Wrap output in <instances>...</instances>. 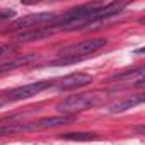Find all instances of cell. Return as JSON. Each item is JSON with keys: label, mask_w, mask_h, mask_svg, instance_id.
<instances>
[{"label": "cell", "mask_w": 145, "mask_h": 145, "mask_svg": "<svg viewBox=\"0 0 145 145\" xmlns=\"http://www.w3.org/2000/svg\"><path fill=\"white\" fill-rule=\"evenodd\" d=\"M108 44L106 38H94V39H84L74 44H68L61 50H58V56L60 60L53 61V65H67V63H74L84 56H89L99 50H103Z\"/></svg>", "instance_id": "obj_1"}, {"label": "cell", "mask_w": 145, "mask_h": 145, "mask_svg": "<svg viewBox=\"0 0 145 145\" xmlns=\"http://www.w3.org/2000/svg\"><path fill=\"white\" fill-rule=\"evenodd\" d=\"M97 4H87V5H80L75 7L65 14H60L58 21L51 26L55 31H75V29H84L94 16V10L97 9Z\"/></svg>", "instance_id": "obj_2"}, {"label": "cell", "mask_w": 145, "mask_h": 145, "mask_svg": "<svg viewBox=\"0 0 145 145\" xmlns=\"http://www.w3.org/2000/svg\"><path fill=\"white\" fill-rule=\"evenodd\" d=\"M103 92H86V94H77V96H70L56 104V111L60 114H77L80 111L91 109L99 106L104 101Z\"/></svg>", "instance_id": "obj_3"}, {"label": "cell", "mask_w": 145, "mask_h": 145, "mask_svg": "<svg viewBox=\"0 0 145 145\" xmlns=\"http://www.w3.org/2000/svg\"><path fill=\"white\" fill-rule=\"evenodd\" d=\"M60 14L56 12H36V14H27L17 21H14L7 31H31L36 27H48L53 26L58 21Z\"/></svg>", "instance_id": "obj_4"}, {"label": "cell", "mask_w": 145, "mask_h": 145, "mask_svg": "<svg viewBox=\"0 0 145 145\" xmlns=\"http://www.w3.org/2000/svg\"><path fill=\"white\" fill-rule=\"evenodd\" d=\"M55 86V82L51 80H39V82H31V84H26V86H21V87H16V89H10L7 92H4V97L5 101H24V99H29V97H34L36 94L43 92L44 89Z\"/></svg>", "instance_id": "obj_5"}, {"label": "cell", "mask_w": 145, "mask_h": 145, "mask_svg": "<svg viewBox=\"0 0 145 145\" xmlns=\"http://www.w3.org/2000/svg\"><path fill=\"white\" fill-rule=\"evenodd\" d=\"M94 80V77L91 74H82V72H77V74H70L67 77H63L60 82L55 84V87L58 91H74V89H80L89 86Z\"/></svg>", "instance_id": "obj_6"}, {"label": "cell", "mask_w": 145, "mask_h": 145, "mask_svg": "<svg viewBox=\"0 0 145 145\" xmlns=\"http://www.w3.org/2000/svg\"><path fill=\"white\" fill-rule=\"evenodd\" d=\"M56 31L51 27V26H48V27H36V29H31V31H24V33H21L17 38H16V41H19V43H29V41H39V39H43V38H50V36H53Z\"/></svg>", "instance_id": "obj_7"}, {"label": "cell", "mask_w": 145, "mask_h": 145, "mask_svg": "<svg viewBox=\"0 0 145 145\" xmlns=\"http://www.w3.org/2000/svg\"><path fill=\"white\" fill-rule=\"evenodd\" d=\"M72 121H75V114H58V116L43 118L38 123H34V126L36 128H55L61 125H70Z\"/></svg>", "instance_id": "obj_8"}, {"label": "cell", "mask_w": 145, "mask_h": 145, "mask_svg": "<svg viewBox=\"0 0 145 145\" xmlns=\"http://www.w3.org/2000/svg\"><path fill=\"white\" fill-rule=\"evenodd\" d=\"M143 101H145V97H143L142 94L126 97V99H123V101H118V103L111 104V106H109V113H123V111H126V109H133L135 106L142 104Z\"/></svg>", "instance_id": "obj_9"}, {"label": "cell", "mask_w": 145, "mask_h": 145, "mask_svg": "<svg viewBox=\"0 0 145 145\" xmlns=\"http://www.w3.org/2000/svg\"><path fill=\"white\" fill-rule=\"evenodd\" d=\"M34 58H36L34 55H24V56H16V58H10V60H0V74L9 72V70H14L17 67H22V65L29 63Z\"/></svg>", "instance_id": "obj_10"}, {"label": "cell", "mask_w": 145, "mask_h": 145, "mask_svg": "<svg viewBox=\"0 0 145 145\" xmlns=\"http://www.w3.org/2000/svg\"><path fill=\"white\" fill-rule=\"evenodd\" d=\"M36 130L34 125H24V123H9V125H0V137L2 135H12V133H22Z\"/></svg>", "instance_id": "obj_11"}, {"label": "cell", "mask_w": 145, "mask_h": 145, "mask_svg": "<svg viewBox=\"0 0 145 145\" xmlns=\"http://www.w3.org/2000/svg\"><path fill=\"white\" fill-rule=\"evenodd\" d=\"M60 138H63V140H70V142H94V140H99L97 135H94V133H86V131L63 133V135H60Z\"/></svg>", "instance_id": "obj_12"}, {"label": "cell", "mask_w": 145, "mask_h": 145, "mask_svg": "<svg viewBox=\"0 0 145 145\" xmlns=\"http://www.w3.org/2000/svg\"><path fill=\"white\" fill-rule=\"evenodd\" d=\"M140 79L143 77V67H137V68H130L126 72H123V74H118L113 77V80H133V79Z\"/></svg>", "instance_id": "obj_13"}, {"label": "cell", "mask_w": 145, "mask_h": 145, "mask_svg": "<svg viewBox=\"0 0 145 145\" xmlns=\"http://www.w3.org/2000/svg\"><path fill=\"white\" fill-rule=\"evenodd\" d=\"M14 17H16V10H12V9L0 10V21H9V19H14Z\"/></svg>", "instance_id": "obj_14"}, {"label": "cell", "mask_w": 145, "mask_h": 145, "mask_svg": "<svg viewBox=\"0 0 145 145\" xmlns=\"http://www.w3.org/2000/svg\"><path fill=\"white\" fill-rule=\"evenodd\" d=\"M10 53H14V48L9 46V44H2L0 43V60H2L4 56H9Z\"/></svg>", "instance_id": "obj_15"}, {"label": "cell", "mask_w": 145, "mask_h": 145, "mask_svg": "<svg viewBox=\"0 0 145 145\" xmlns=\"http://www.w3.org/2000/svg\"><path fill=\"white\" fill-rule=\"evenodd\" d=\"M0 106H2V103H0Z\"/></svg>", "instance_id": "obj_16"}]
</instances>
